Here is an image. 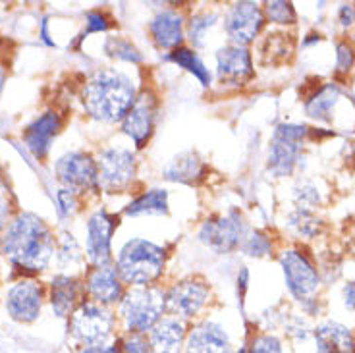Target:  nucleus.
<instances>
[{
  "instance_id": "obj_1",
  "label": "nucleus",
  "mask_w": 355,
  "mask_h": 353,
  "mask_svg": "<svg viewBox=\"0 0 355 353\" xmlns=\"http://www.w3.org/2000/svg\"><path fill=\"white\" fill-rule=\"evenodd\" d=\"M2 248L14 265L26 270H44L53 259L54 236L39 216L21 212L6 226Z\"/></svg>"
},
{
  "instance_id": "obj_2",
  "label": "nucleus",
  "mask_w": 355,
  "mask_h": 353,
  "mask_svg": "<svg viewBox=\"0 0 355 353\" xmlns=\"http://www.w3.org/2000/svg\"><path fill=\"white\" fill-rule=\"evenodd\" d=\"M132 80L116 70L95 71L83 87V106L98 122H120L135 103Z\"/></svg>"
},
{
  "instance_id": "obj_3",
  "label": "nucleus",
  "mask_w": 355,
  "mask_h": 353,
  "mask_svg": "<svg viewBox=\"0 0 355 353\" xmlns=\"http://www.w3.org/2000/svg\"><path fill=\"white\" fill-rule=\"evenodd\" d=\"M164 249L160 246L147 239L133 238L120 249L116 270L120 274V280L132 288L153 286L164 270Z\"/></svg>"
},
{
  "instance_id": "obj_4",
  "label": "nucleus",
  "mask_w": 355,
  "mask_h": 353,
  "mask_svg": "<svg viewBox=\"0 0 355 353\" xmlns=\"http://www.w3.org/2000/svg\"><path fill=\"white\" fill-rule=\"evenodd\" d=\"M166 315V291L159 286L132 288L118 303V317L125 332L149 334L151 328Z\"/></svg>"
},
{
  "instance_id": "obj_5",
  "label": "nucleus",
  "mask_w": 355,
  "mask_h": 353,
  "mask_svg": "<svg viewBox=\"0 0 355 353\" xmlns=\"http://www.w3.org/2000/svg\"><path fill=\"white\" fill-rule=\"evenodd\" d=\"M116 317L112 311L95 301L80 303L70 315L71 336L83 345H105L114 336Z\"/></svg>"
},
{
  "instance_id": "obj_6",
  "label": "nucleus",
  "mask_w": 355,
  "mask_h": 353,
  "mask_svg": "<svg viewBox=\"0 0 355 353\" xmlns=\"http://www.w3.org/2000/svg\"><path fill=\"white\" fill-rule=\"evenodd\" d=\"M307 128L297 124H280L272 133V141L268 149V170L275 176H290L302 155L303 139Z\"/></svg>"
},
{
  "instance_id": "obj_7",
  "label": "nucleus",
  "mask_w": 355,
  "mask_h": 353,
  "mask_svg": "<svg viewBox=\"0 0 355 353\" xmlns=\"http://www.w3.org/2000/svg\"><path fill=\"white\" fill-rule=\"evenodd\" d=\"M280 265L284 270L286 286L293 298L303 303L315 300V293L319 290V273L311 259L303 251L290 249L280 257Z\"/></svg>"
},
{
  "instance_id": "obj_8",
  "label": "nucleus",
  "mask_w": 355,
  "mask_h": 353,
  "mask_svg": "<svg viewBox=\"0 0 355 353\" xmlns=\"http://www.w3.org/2000/svg\"><path fill=\"white\" fill-rule=\"evenodd\" d=\"M157 110H159V101L155 97V93L141 91L130 108V112L122 120V130L135 143L137 149L145 147L151 139L155 122H157Z\"/></svg>"
},
{
  "instance_id": "obj_9",
  "label": "nucleus",
  "mask_w": 355,
  "mask_h": 353,
  "mask_svg": "<svg viewBox=\"0 0 355 353\" xmlns=\"http://www.w3.org/2000/svg\"><path fill=\"white\" fill-rule=\"evenodd\" d=\"M97 164L98 186L105 189H124L135 178V155L130 149H105L101 153Z\"/></svg>"
},
{
  "instance_id": "obj_10",
  "label": "nucleus",
  "mask_w": 355,
  "mask_h": 353,
  "mask_svg": "<svg viewBox=\"0 0 355 353\" xmlns=\"http://www.w3.org/2000/svg\"><path fill=\"white\" fill-rule=\"evenodd\" d=\"M56 174L64 186L73 191L97 189L98 186V164L85 153H66L56 162Z\"/></svg>"
},
{
  "instance_id": "obj_11",
  "label": "nucleus",
  "mask_w": 355,
  "mask_h": 353,
  "mask_svg": "<svg viewBox=\"0 0 355 353\" xmlns=\"http://www.w3.org/2000/svg\"><path fill=\"white\" fill-rule=\"evenodd\" d=\"M199 238L203 239L209 248L218 253H228L232 249L241 248L245 239V224L240 214L230 212L226 216H218L214 221H207L199 232Z\"/></svg>"
},
{
  "instance_id": "obj_12",
  "label": "nucleus",
  "mask_w": 355,
  "mask_h": 353,
  "mask_svg": "<svg viewBox=\"0 0 355 353\" xmlns=\"http://www.w3.org/2000/svg\"><path fill=\"white\" fill-rule=\"evenodd\" d=\"M209 301V288L207 284L197 280H184L174 284L166 291V313L182 320L197 317L205 309Z\"/></svg>"
},
{
  "instance_id": "obj_13",
  "label": "nucleus",
  "mask_w": 355,
  "mask_h": 353,
  "mask_svg": "<svg viewBox=\"0 0 355 353\" xmlns=\"http://www.w3.org/2000/svg\"><path fill=\"white\" fill-rule=\"evenodd\" d=\"M118 226V216L107 211H97L87 222V243L85 253L95 266L108 265L112 253V234Z\"/></svg>"
},
{
  "instance_id": "obj_14",
  "label": "nucleus",
  "mask_w": 355,
  "mask_h": 353,
  "mask_svg": "<svg viewBox=\"0 0 355 353\" xmlns=\"http://www.w3.org/2000/svg\"><path fill=\"white\" fill-rule=\"evenodd\" d=\"M265 24V14L255 2H238L226 16V33L232 44L248 46L259 35Z\"/></svg>"
},
{
  "instance_id": "obj_15",
  "label": "nucleus",
  "mask_w": 355,
  "mask_h": 353,
  "mask_svg": "<svg viewBox=\"0 0 355 353\" xmlns=\"http://www.w3.org/2000/svg\"><path fill=\"white\" fill-rule=\"evenodd\" d=\"M184 353H236V350L226 328L213 320H203L187 332Z\"/></svg>"
},
{
  "instance_id": "obj_16",
  "label": "nucleus",
  "mask_w": 355,
  "mask_h": 353,
  "mask_svg": "<svg viewBox=\"0 0 355 353\" xmlns=\"http://www.w3.org/2000/svg\"><path fill=\"white\" fill-rule=\"evenodd\" d=\"M43 290L33 280H21L10 288L6 295V311L18 322H33L41 315Z\"/></svg>"
},
{
  "instance_id": "obj_17",
  "label": "nucleus",
  "mask_w": 355,
  "mask_h": 353,
  "mask_svg": "<svg viewBox=\"0 0 355 353\" xmlns=\"http://www.w3.org/2000/svg\"><path fill=\"white\" fill-rule=\"evenodd\" d=\"M216 74L222 83L240 85L253 78V64L248 46L228 44L216 54Z\"/></svg>"
},
{
  "instance_id": "obj_18",
  "label": "nucleus",
  "mask_w": 355,
  "mask_h": 353,
  "mask_svg": "<svg viewBox=\"0 0 355 353\" xmlns=\"http://www.w3.org/2000/svg\"><path fill=\"white\" fill-rule=\"evenodd\" d=\"M87 291L95 303L110 307L114 303H120L124 298V282L120 280V274L116 266L101 265L95 266V270L89 274Z\"/></svg>"
},
{
  "instance_id": "obj_19",
  "label": "nucleus",
  "mask_w": 355,
  "mask_h": 353,
  "mask_svg": "<svg viewBox=\"0 0 355 353\" xmlns=\"http://www.w3.org/2000/svg\"><path fill=\"white\" fill-rule=\"evenodd\" d=\"M187 322L174 315L162 317L151 328L149 342H151L155 353H180L184 350L187 338Z\"/></svg>"
},
{
  "instance_id": "obj_20",
  "label": "nucleus",
  "mask_w": 355,
  "mask_h": 353,
  "mask_svg": "<svg viewBox=\"0 0 355 353\" xmlns=\"http://www.w3.org/2000/svg\"><path fill=\"white\" fill-rule=\"evenodd\" d=\"M60 126H62L60 116L53 110L44 112L27 126L26 132H24V141H26L27 149L33 153V157H37V159L46 157V153L51 149V143L56 137Z\"/></svg>"
},
{
  "instance_id": "obj_21",
  "label": "nucleus",
  "mask_w": 355,
  "mask_h": 353,
  "mask_svg": "<svg viewBox=\"0 0 355 353\" xmlns=\"http://www.w3.org/2000/svg\"><path fill=\"white\" fill-rule=\"evenodd\" d=\"M155 44L164 51H174L184 41V18L176 10H162L149 24Z\"/></svg>"
},
{
  "instance_id": "obj_22",
  "label": "nucleus",
  "mask_w": 355,
  "mask_h": 353,
  "mask_svg": "<svg viewBox=\"0 0 355 353\" xmlns=\"http://www.w3.org/2000/svg\"><path fill=\"white\" fill-rule=\"evenodd\" d=\"M317 353H355V336L336 320H324L315 328Z\"/></svg>"
},
{
  "instance_id": "obj_23",
  "label": "nucleus",
  "mask_w": 355,
  "mask_h": 353,
  "mask_svg": "<svg viewBox=\"0 0 355 353\" xmlns=\"http://www.w3.org/2000/svg\"><path fill=\"white\" fill-rule=\"evenodd\" d=\"M340 97H342V89L336 83H324L315 93H311V97L305 101V112L315 120L327 122L332 118Z\"/></svg>"
},
{
  "instance_id": "obj_24",
  "label": "nucleus",
  "mask_w": 355,
  "mask_h": 353,
  "mask_svg": "<svg viewBox=\"0 0 355 353\" xmlns=\"http://www.w3.org/2000/svg\"><path fill=\"white\" fill-rule=\"evenodd\" d=\"M78 284L70 276H56L51 284V305L58 317H70L78 305Z\"/></svg>"
},
{
  "instance_id": "obj_25",
  "label": "nucleus",
  "mask_w": 355,
  "mask_h": 353,
  "mask_svg": "<svg viewBox=\"0 0 355 353\" xmlns=\"http://www.w3.org/2000/svg\"><path fill=\"white\" fill-rule=\"evenodd\" d=\"M205 166L201 159L193 153H184L164 168V178L170 182H182V184H193L199 178H203Z\"/></svg>"
},
{
  "instance_id": "obj_26",
  "label": "nucleus",
  "mask_w": 355,
  "mask_h": 353,
  "mask_svg": "<svg viewBox=\"0 0 355 353\" xmlns=\"http://www.w3.org/2000/svg\"><path fill=\"white\" fill-rule=\"evenodd\" d=\"M128 216H141V214H166L168 212V193L164 189H149L139 195L135 201L124 209Z\"/></svg>"
},
{
  "instance_id": "obj_27",
  "label": "nucleus",
  "mask_w": 355,
  "mask_h": 353,
  "mask_svg": "<svg viewBox=\"0 0 355 353\" xmlns=\"http://www.w3.org/2000/svg\"><path fill=\"white\" fill-rule=\"evenodd\" d=\"M168 60H172L174 64H178L180 68H184L189 74H193L199 83L203 87H209L211 85V71L205 66L203 60L197 56V53H193L191 49H186V46H178L172 53L168 54Z\"/></svg>"
},
{
  "instance_id": "obj_28",
  "label": "nucleus",
  "mask_w": 355,
  "mask_h": 353,
  "mask_svg": "<svg viewBox=\"0 0 355 353\" xmlns=\"http://www.w3.org/2000/svg\"><path fill=\"white\" fill-rule=\"evenodd\" d=\"M216 19H218V16L214 12H203V14L193 16V18L189 19V27H187L189 41L196 44V46H203L205 35L216 24Z\"/></svg>"
},
{
  "instance_id": "obj_29",
  "label": "nucleus",
  "mask_w": 355,
  "mask_h": 353,
  "mask_svg": "<svg viewBox=\"0 0 355 353\" xmlns=\"http://www.w3.org/2000/svg\"><path fill=\"white\" fill-rule=\"evenodd\" d=\"M107 53L124 62H141V53L124 37H110L107 41Z\"/></svg>"
},
{
  "instance_id": "obj_30",
  "label": "nucleus",
  "mask_w": 355,
  "mask_h": 353,
  "mask_svg": "<svg viewBox=\"0 0 355 353\" xmlns=\"http://www.w3.org/2000/svg\"><path fill=\"white\" fill-rule=\"evenodd\" d=\"M248 352L245 353H284L280 338L268 332H257L251 336L249 344H245Z\"/></svg>"
},
{
  "instance_id": "obj_31",
  "label": "nucleus",
  "mask_w": 355,
  "mask_h": 353,
  "mask_svg": "<svg viewBox=\"0 0 355 353\" xmlns=\"http://www.w3.org/2000/svg\"><path fill=\"white\" fill-rule=\"evenodd\" d=\"M290 224H292V228H295L297 234H302V236H315L320 228V221L319 218H315V214L307 209H297V211L293 212L292 218H290Z\"/></svg>"
},
{
  "instance_id": "obj_32",
  "label": "nucleus",
  "mask_w": 355,
  "mask_h": 353,
  "mask_svg": "<svg viewBox=\"0 0 355 353\" xmlns=\"http://www.w3.org/2000/svg\"><path fill=\"white\" fill-rule=\"evenodd\" d=\"M265 19L272 21V24H293L295 21V10L290 2H266L265 10Z\"/></svg>"
},
{
  "instance_id": "obj_33",
  "label": "nucleus",
  "mask_w": 355,
  "mask_h": 353,
  "mask_svg": "<svg viewBox=\"0 0 355 353\" xmlns=\"http://www.w3.org/2000/svg\"><path fill=\"white\" fill-rule=\"evenodd\" d=\"M118 345L122 353H155L147 334L125 332L122 338H118Z\"/></svg>"
},
{
  "instance_id": "obj_34",
  "label": "nucleus",
  "mask_w": 355,
  "mask_h": 353,
  "mask_svg": "<svg viewBox=\"0 0 355 353\" xmlns=\"http://www.w3.org/2000/svg\"><path fill=\"white\" fill-rule=\"evenodd\" d=\"M83 255H81L80 246L76 243V239L71 234H62L60 236V248H58V261L60 265H76L80 263Z\"/></svg>"
},
{
  "instance_id": "obj_35",
  "label": "nucleus",
  "mask_w": 355,
  "mask_h": 353,
  "mask_svg": "<svg viewBox=\"0 0 355 353\" xmlns=\"http://www.w3.org/2000/svg\"><path fill=\"white\" fill-rule=\"evenodd\" d=\"M241 249L251 257H263L272 249V243H270L268 236H265L263 232H255L251 236H245L243 243H241Z\"/></svg>"
},
{
  "instance_id": "obj_36",
  "label": "nucleus",
  "mask_w": 355,
  "mask_h": 353,
  "mask_svg": "<svg viewBox=\"0 0 355 353\" xmlns=\"http://www.w3.org/2000/svg\"><path fill=\"white\" fill-rule=\"evenodd\" d=\"M295 201H297V209H307L309 211L311 207H315L317 203H320V193L317 187L309 184V182H303L302 186L295 187Z\"/></svg>"
},
{
  "instance_id": "obj_37",
  "label": "nucleus",
  "mask_w": 355,
  "mask_h": 353,
  "mask_svg": "<svg viewBox=\"0 0 355 353\" xmlns=\"http://www.w3.org/2000/svg\"><path fill=\"white\" fill-rule=\"evenodd\" d=\"M355 66V49L347 41H340L336 44V71L347 74Z\"/></svg>"
},
{
  "instance_id": "obj_38",
  "label": "nucleus",
  "mask_w": 355,
  "mask_h": 353,
  "mask_svg": "<svg viewBox=\"0 0 355 353\" xmlns=\"http://www.w3.org/2000/svg\"><path fill=\"white\" fill-rule=\"evenodd\" d=\"M56 203H58V212L60 216H70L78 209V197L76 191L70 187H62L58 193H56Z\"/></svg>"
},
{
  "instance_id": "obj_39",
  "label": "nucleus",
  "mask_w": 355,
  "mask_h": 353,
  "mask_svg": "<svg viewBox=\"0 0 355 353\" xmlns=\"http://www.w3.org/2000/svg\"><path fill=\"white\" fill-rule=\"evenodd\" d=\"M110 24H108V18L105 14H101V12H89L87 14V27H85V31H83V35L81 39H85V35L89 33H98V31H107Z\"/></svg>"
},
{
  "instance_id": "obj_40",
  "label": "nucleus",
  "mask_w": 355,
  "mask_h": 353,
  "mask_svg": "<svg viewBox=\"0 0 355 353\" xmlns=\"http://www.w3.org/2000/svg\"><path fill=\"white\" fill-rule=\"evenodd\" d=\"M80 353H122L120 352V345L118 342L114 344H105V345H83Z\"/></svg>"
},
{
  "instance_id": "obj_41",
  "label": "nucleus",
  "mask_w": 355,
  "mask_h": 353,
  "mask_svg": "<svg viewBox=\"0 0 355 353\" xmlns=\"http://www.w3.org/2000/svg\"><path fill=\"white\" fill-rule=\"evenodd\" d=\"M342 298H344V305L346 309L355 311V282H347L342 290Z\"/></svg>"
},
{
  "instance_id": "obj_42",
  "label": "nucleus",
  "mask_w": 355,
  "mask_h": 353,
  "mask_svg": "<svg viewBox=\"0 0 355 353\" xmlns=\"http://www.w3.org/2000/svg\"><path fill=\"white\" fill-rule=\"evenodd\" d=\"M340 21L342 26H352L355 21V8L352 4H342L340 8Z\"/></svg>"
},
{
  "instance_id": "obj_43",
  "label": "nucleus",
  "mask_w": 355,
  "mask_h": 353,
  "mask_svg": "<svg viewBox=\"0 0 355 353\" xmlns=\"http://www.w3.org/2000/svg\"><path fill=\"white\" fill-rule=\"evenodd\" d=\"M46 27H49V21H46V19H43V29H41V37H43V41L46 44H53V41L49 39V31H46Z\"/></svg>"
},
{
  "instance_id": "obj_44",
  "label": "nucleus",
  "mask_w": 355,
  "mask_h": 353,
  "mask_svg": "<svg viewBox=\"0 0 355 353\" xmlns=\"http://www.w3.org/2000/svg\"><path fill=\"white\" fill-rule=\"evenodd\" d=\"M6 218H8V212H6V207L4 203H0V228L6 224Z\"/></svg>"
},
{
  "instance_id": "obj_45",
  "label": "nucleus",
  "mask_w": 355,
  "mask_h": 353,
  "mask_svg": "<svg viewBox=\"0 0 355 353\" xmlns=\"http://www.w3.org/2000/svg\"><path fill=\"white\" fill-rule=\"evenodd\" d=\"M4 81H6V70L0 66V91H2V87H4Z\"/></svg>"
},
{
  "instance_id": "obj_46",
  "label": "nucleus",
  "mask_w": 355,
  "mask_h": 353,
  "mask_svg": "<svg viewBox=\"0 0 355 353\" xmlns=\"http://www.w3.org/2000/svg\"><path fill=\"white\" fill-rule=\"evenodd\" d=\"M245 352H248V347H245V344H243V345H241V347H240V350H238V352H236V353H245Z\"/></svg>"
},
{
  "instance_id": "obj_47",
  "label": "nucleus",
  "mask_w": 355,
  "mask_h": 353,
  "mask_svg": "<svg viewBox=\"0 0 355 353\" xmlns=\"http://www.w3.org/2000/svg\"><path fill=\"white\" fill-rule=\"evenodd\" d=\"M0 186H2V180H0Z\"/></svg>"
}]
</instances>
